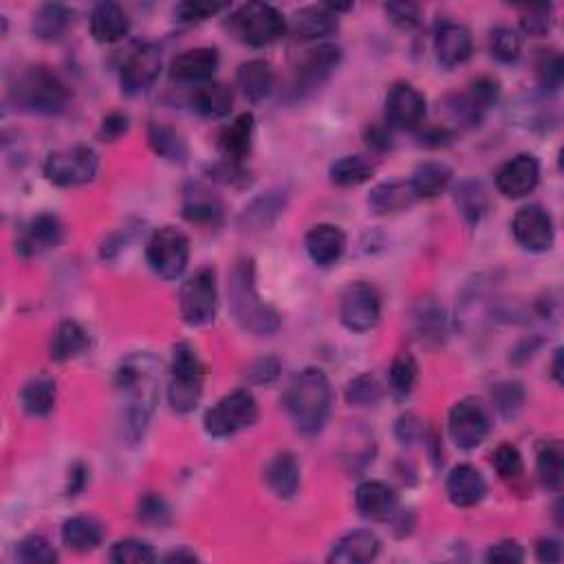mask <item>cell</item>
Listing matches in <instances>:
<instances>
[{
	"instance_id": "obj_10",
	"label": "cell",
	"mask_w": 564,
	"mask_h": 564,
	"mask_svg": "<svg viewBox=\"0 0 564 564\" xmlns=\"http://www.w3.org/2000/svg\"><path fill=\"white\" fill-rule=\"evenodd\" d=\"M146 258L150 269L166 280L179 278L188 267L190 241L175 227H161L146 245Z\"/></svg>"
},
{
	"instance_id": "obj_14",
	"label": "cell",
	"mask_w": 564,
	"mask_h": 564,
	"mask_svg": "<svg viewBox=\"0 0 564 564\" xmlns=\"http://www.w3.org/2000/svg\"><path fill=\"white\" fill-rule=\"evenodd\" d=\"M342 53L335 45H320L307 51L296 67L294 91L298 95L316 91L329 80V75L338 69Z\"/></svg>"
},
{
	"instance_id": "obj_39",
	"label": "cell",
	"mask_w": 564,
	"mask_h": 564,
	"mask_svg": "<svg viewBox=\"0 0 564 564\" xmlns=\"http://www.w3.org/2000/svg\"><path fill=\"white\" fill-rule=\"evenodd\" d=\"M329 175L335 186L355 188V186H362V183H366L375 175V166L366 157L349 155V157H342L335 161L329 170Z\"/></svg>"
},
{
	"instance_id": "obj_27",
	"label": "cell",
	"mask_w": 564,
	"mask_h": 564,
	"mask_svg": "<svg viewBox=\"0 0 564 564\" xmlns=\"http://www.w3.org/2000/svg\"><path fill=\"white\" fill-rule=\"evenodd\" d=\"M254 141V115L243 113L238 115L230 126H225L219 135V150L223 153L225 161L232 164H241L249 155Z\"/></svg>"
},
{
	"instance_id": "obj_16",
	"label": "cell",
	"mask_w": 564,
	"mask_h": 564,
	"mask_svg": "<svg viewBox=\"0 0 564 564\" xmlns=\"http://www.w3.org/2000/svg\"><path fill=\"white\" fill-rule=\"evenodd\" d=\"M540 181V164L534 155L509 159L496 172V190L507 199H523L536 190Z\"/></svg>"
},
{
	"instance_id": "obj_33",
	"label": "cell",
	"mask_w": 564,
	"mask_h": 564,
	"mask_svg": "<svg viewBox=\"0 0 564 564\" xmlns=\"http://www.w3.org/2000/svg\"><path fill=\"white\" fill-rule=\"evenodd\" d=\"M265 479L271 492L280 498H291L298 492L300 485V465L291 452H280L269 461L265 470Z\"/></svg>"
},
{
	"instance_id": "obj_47",
	"label": "cell",
	"mask_w": 564,
	"mask_h": 564,
	"mask_svg": "<svg viewBox=\"0 0 564 564\" xmlns=\"http://www.w3.org/2000/svg\"><path fill=\"white\" fill-rule=\"evenodd\" d=\"M457 203L465 219H468L470 223L479 221L487 208V197H485V190L481 183L465 181L463 186L457 190Z\"/></svg>"
},
{
	"instance_id": "obj_61",
	"label": "cell",
	"mask_w": 564,
	"mask_h": 564,
	"mask_svg": "<svg viewBox=\"0 0 564 564\" xmlns=\"http://www.w3.org/2000/svg\"><path fill=\"white\" fill-rule=\"evenodd\" d=\"M419 432H421V423H419L415 417H412V415H406V417L399 419V423H397V437H399L401 441L417 439Z\"/></svg>"
},
{
	"instance_id": "obj_40",
	"label": "cell",
	"mask_w": 564,
	"mask_h": 564,
	"mask_svg": "<svg viewBox=\"0 0 564 564\" xmlns=\"http://www.w3.org/2000/svg\"><path fill=\"white\" fill-rule=\"evenodd\" d=\"M536 468L538 476L545 487L553 492L562 490V479H564V459H562V446L560 441H545L538 448L536 457Z\"/></svg>"
},
{
	"instance_id": "obj_13",
	"label": "cell",
	"mask_w": 564,
	"mask_h": 564,
	"mask_svg": "<svg viewBox=\"0 0 564 564\" xmlns=\"http://www.w3.org/2000/svg\"><path fill=\"white\" fill-rule=\"evenodd\" d=\"M450 437L463 450L479 448L490 432V419H487L483 406L474 399H463L450 410Z\"/></svg>"
},
{
	"instance_id": "obj_59",
	"label": "cell",
	"mask_w": 564,
	"mask_h": 564,
	"mask_svg": "<svg viewBox=\"0 0 564 564\" xmlns=\"http://www.w3.org/2000/svg\"><path fill=\"white\" fill-rule=\"evenodd\" d=\"M126 130H128V117L122 115V113H113L102 122L100 135L104 139H117V137H122Z\"/></svg>"
},
{
	"instance_id": "obj_29",
	"label": "cell",
	"mask_w": 564,
	"mask_h": 564,
	"mask_svg": "<svg viewBox=\"0 0 564 564\" xmlns=\"http://www.w3.org/2000/svg\"><path fill=\"white\" fill-rule=\"evenodd\" d=\"M338 29V14L329 5L302 7L294 14V31L302 40L327 38Z\"/></svg>"
},
{
	"instance_id": "obj_57",
	"label": "cell",
	"mask_w": 564,
	"mask_h": 564,
	"mask_svg": "<svg viewBox=\"0 0 564 564\" xmlns=\"http://www.w3.org/2000/svg\"><path fill=\"white\" fill-rule=\"evenodd\" d=\"M278 371H280L278 360H274V357H265V360H258L249 366L247 377H249V382H254V384H267V382H274V379L278 377Z\"/></svg>"
},
{
	"instance_id": "obj_22",
	"label": "cell",
	"mask_w": 564,
	"mask_h": 564,
	"mask_svg": "<svg viewBox=\"0 0 564 564\" xmlns=\"http://www.w3.org/2000/svg\"><path fill=\"white\" fill-rule=\"evenodd\" d=\"M446 492H448L452 505L468 509L483 501L487 485H485L481 472L472 468V465H457V468H454L448 476Z\"/></svg>"
},
{
	"instance_id": "obj_55",
	"label": "cell",
	"mask_w": 564,
	"mask_h": 564,
	"mask_svg": "<svg viewBox=\"0 0 564 564\" xmlns=\"http://www.w3.org/2000/svg\"><path fill=\"white\" fill-rule=\"evenodd\" d=\"M386 16L401 29H412L419 25V7L410 3H388Z\"/></svg>"
},
{
	"instance_id": "obj_12",
	"label": "cell",
	"mask_w": 564,
	"mask_h": 564,
	"mask_svg": "<svg viewBox=\"0 0 564 564\" xmlns=\"http://www.w3.org/2000/svg\"><path fill=\"white\" fill-rule=\"evenodd\" d=\"M161 71V53L153 45H137L130 49L122 71H119V84L126 95L146 93L159 78Z\"/></svg>"
},
{
	"instance_id": "obj_30",
	"label": "cell",
	"mask_w": 564,
	"mask_h": 564,
	"mask_svg": "<svg viewBox=\"0 0 564 564\" xmlns=\"http://www.w3.org/2000/svg\"><path fill=\"white\" fill-rule=\"evenodd\" d=\"M104 527L91 516H75L62 525L64 547L75 553H89L102 545Z\"/></svg>"
},
{
	"instance_id": "obj_7",
	"label": "cell",
	"mask_w": 564,
	"mask_h": 564,
	"mask_svg": "<svg viewBox=\"0 0 564 564\" xmlns=\"http://www.w3.org/2000/svg\"><path fill=\"white\" fill-rule=\"evenodd\" d=\"M234 31L249 47H269L287 34V20L267 3H247L232 16Z\"/></svg>"
},
{
	"instance_id": "obj_5",
	"label": "cell",
	"mask_w": 564,
	"mask_h": 564,
	"mask_svg": "<svg viewBox=\"0 0 564 564\" xmlns=\"http://www.w3.org/2000/svg\"><path fill=\"white\" fill-rule=\"evenodd\" d=\"M203 377L205 368L197 351L188 342H181L172 351L170 364V382H168V399L170 406L179 415H188L199 406L203 395Z\"/></svg>"
},
{
	"instance_id": "obj_46",
	"label": "cell",
	"mask_w": 564,
	"mask_h": 564,
	"mask_svg": "<svg viewBox=\"0 0 564 564\" xmlns=\"http://www.w3.org/2000/svg\"><path fill=\"white\" fill-rule=\"evenodd\" d=\"M520 49H523V42H520L518 34L509 27H498L492 31L490 36V53L503 64H512L520 58Z\"/></svg>"
},
{
	"instance_id": "obj_51",
	"label": "cell",
	"mask_w": 564,
	"mask_h": 564,
	"mask_svg": "<svg viewBox=\"0 0 564 564\" xmlns=\"http://www.w3.org/2000/svg\"><path fill=\"white\" fill-rule=\"evenodd\" d=\"M492 397L496 401V408L501 410L505 417H512L520 410V406H523L525 393L518 384H501V386L494 388Z\"/></svg>"
},
{
	"instance_id": "obj_18",
	"label": "cell",
	"mask_w": 564,
	"mask_h": 564,
	"mask_svg": "<svg viewBox=\"0 0 564 564\" xmlns=\"http://www.w3.org/2000/svg\"><path fill=\"white\" fill-rule=\"evenodd\" d=\"M435 53L441 67L457 69L472 56V34L459 23H443L435 34Z\"/></svg>"
},
{
	"instance_id": "obj_53",
	"label": "cell",
	"mask_w": 564,
	"mask_h": 564,
	"mask_svg": "<svg viewBox=\"0 0 564 564\" xmlns=\"http://www.w3.org/2000/svg\"><path fill=\"white\" fill-rule=\"evenodd\" d=\"M227 9V5H219V3H181L177 7V18L181 23H203L212 16H216L219 12Z\"/></svg>"
},
{
	"instance_id": "obj_17",
	"label": "cell",
	"mask_w": 564,
	"mask_h": 564,
	"mask_svg": "<svg viewBox=\"0 0 564 564\" xmlns=\"http://www.w3.org/2000/svg\"><path fill=\"white\" fill-rule=\"evenodd\" d=\"M512 232L516 243L529 252H547L553 245V223L551 216L538 208V205H527L518 210L512 221Z\"/></svg>"
},
{
	"instance_id": "obj_23",
	"label": "cell",
	"mask_w": 564,
	"mask_h": 564,
	"mask_svg": "<svg viewBox=\"0 0 564 564\" xmlns=\"http://www.w3.org/2000/svg\"><path fill=\"white\" fill-rule=\"evenodd\" d=\"M62 236L64 227L58 216L38 214L36 219L27 225V230L23 232V238H20L18 243V249L25 256H36L47 252L51 247H58L62 243Z\"/></svg>"
},
{
	"instance_id": "obj_44",
	"label": "cell",
	"mask_w": 564,
	"mask_h": 564,
	"mask_svg": "<svg viewBox=\"0 0 564 564\" xmlns=\"http://www.w3.org/2000/svg\"><path fill=\"white\" fill-rule=\"evenodd\" d=\"M111 560L117 564H148L155 562V549L144 540L137 538H126L119 540L111 549Z\"/></svg>"
},
{
	"instance_id": "obj_4",
	"label": "cell",
	"mask_w": 564,
	"mask_h": 564,
	"mask_svg": "<svg viewBox=\"0 0 564 564\" xmlns=\"http://www.w3.org/2000/svg\"><path fill=\"white\" fill-rule=\"evenodd\" d=\"M14 102L27 113L38 115H58L69 104V89L56 73L38 67L20 75L12 89Z\"/></svg>"
},
{
	"instance_id": "obj_19",
	"label": "cell",
	"mask_w": 564,
	"mask_h": 564,
	"mask_svg": "<svg viewBox=\"0 0 564 564\" xmlns=\"http://www.w3.org/2000/svg\"><path fill=\"white\" fill-rule=\"evenodd\" d=\"M355 505L360 514L371 520H388L397 514L399 496L382 481H364L355 490Z\"/></svg>"
},
{
	"instance_id": "obj_20",
	"label": "cell",
	"mask_w": 564,
	"mask_h": 564,
	"mask_svg": "<svg viewBox=\"0 0 564 564\" xmlns=\"http://www.w3.org/2000/svg\"><path fill=\"white\" fill-rule=\"evenodd\" d=\"M216 69H219V51L208 47L186 51L170 62L172 80L183 84L208 82L212 80Z\"/></svg>"
},
{
	"instance_id": "obj_62",
	"label": "cell",
	"mask_w": 564,
	"mask_h": 564,
	"mask_svg": "<svg viewBox=\"0 0 564 564\" xmlns=\"http://www.w3.org/2000/svg\"><path fill=\"white\" fill-rule=\"evenodd\" d=\"M164 560H168V562H183V560L192 562V560H197V556H194V553H192V551H188L186 547H181L179 551H172V553H168V556H166Z\"/></svg>"
},
{
	"instance_id": "obj_3",
	"label": "cell",
	"mask_w": 564,
	"mask_h": 564,
	"mask_svg": "<svg viewBox=\"0 0 564 564\" xmlns=\"http://www.w3.org/2000/svg\"><path fill=\"white\" fill-rule=\"evenodd\" d=\"M230 307L236 322L249 333L265 338L280 327V316L274 307L260 300L256 289V271L252 258L236 260L230 274Z\"/></svg>"
},
{
	"instance_id": "obj_35",
	"label": "cell",
	"mask_w": 564,
	"mask_h": 564,
	"mask_svg": "<svg viewBox=\"0 0 564 564\" xmlns=\"http://www.w3.org/2000/svg\"><path fill=\"white\" fill-rule=\"evenodd\" d=\"M452 181V170L439 161H428L415 170L410 179V186L415 190L417 199H435L448 190Z\"/></svg>"
},
{
	"instance_id": "obj_50",
	"label": "cell",
	"mask_w": 564,
	"mask_h": 564,
	"mask_svg": "<svg viewBox=\"0 0 564 564\" xmlns=\"http://www.w3.org/2000/svg\"><path fill=\"white\" fill-rule=\"evenodd\" d=\"M18 560L23 562H56L58 553L53 549L47 538L42 536H29L18 547Z\"/></svg>"
},
{
	"instance_id": "obj_25",
	"label": "cell",
	"mask_w": 564,
	"mask_h": 564,
	"mask_svg": "<svg viewBox=\"0 0 564 564\" xmlns=\"http://www.w3.org/2000/svg\"><path fill=\"white\" fill-rule=\"evenodd\" d=\"M130 31V18L117 3H97L91 12V34L97 42L115 45Z\"/></svg>"
},
{
	"instance_id": "obj_34",
	"label": "cell",
	"mask_w": 564,
	"mask_h": 564,
	"mask_svg": "<svg viewBox=\"0 0 564 564\" xmlns=\"http://www.w3.org/2000/svg\"><path fill=\"white\" fill-rule=\"evenodd\" d=\"M89 333L82 329V324L67 320L62 322L51 338V360L53 362H69L73 357L82 355L89 349Z\"/></svg>"
},
{
	"instance_id": "obj_21",
	"label": "cell",
	"mask_w": 564,
	"mask_h": 564,
	"mask_svg": "<svg viewBox=\"0 0 564 564\" xmlns=\"http://www.w3.org/2000/svg\"><path fill=\"white\" fill-rule=\"evenodd\" d=\"M305 245H307V252L313 263H316L318 267H331L338 263L344 254L346 236L340 227L322 223V225L311 227Z\"/></svg>"
},
{
	"instance_id": "obj_1",
	"label": "cell",
	"mask_w": 564,
	"mask_h": 564,
	"mask_svg": "<svg viewBox=\"0 0 564 564\" xmlns=\"http://www.w3.org/2000/svg\"><path fill=\"white\" fill-rule=\"evenodd\" d=\"M115 388L122 406V428L130 443L144 437L159 399V362L150 353H133L119 364Z\"/></svg>"
},
{
	"instance_id": "obj_41",
	"label": "cell",
	"mask_w": 564,
	"mask_h": 564,
	"mask_svg": "<svg viewBox=\"0 0 564 564\" xmlns=\"http://www.w3.org/2000/svg\"><path fill=\"white\" fill-rule=\"evenodd\" d=\"M232 89L225 84H205L194 93L192 104L203 117L219 119L232 111Z\"/></svg>"
},
{
	"instance_id": "obj_36",
	"label": "cell",
	"mask_w": 564,
	"mask_h": 564,
	"mask_svg": "<svg viewBox=\"0 0 564 564\" xmlns=\"http://www.w3.org/2000/svg\"><path fill=\"white\" fill-rule=\"evenodd\" d=\"M23 408L31 417H47L56 406V382L47 375H38L25 384L20 393Z\"/></svg>"
},
{
	"instance_id": "obj_11",
	"label": "cell",
	"mask_w": 564,
	"mask_h": 564,
	"mask_svg": "<svg viewBox=\"0 0 564 564\" xmlns=\"http://www.w3.org/2000/svg\"><path fill=\"white\" fill-rule=\"evenodd\" d=\"M382 316V298L371 282H351L340 298V320L349 331H371Z\"/></svg>"
},
{
	"instance_id": "obj_42",
	"label": "cell",
	"mask_w": 564,
	"mask_h": 564,
	"mask_svg": "<svg viewBox=\"0 0 564 564\" xmlns=\"http://www.w3.org/2000/svg\"><path fill=\"white\" fill-rule=\"evenodd\" d=\"M417 377H419V366L415 355L408 351H399L388 371L390 390H393L397 397H408L417 384Z\"/></svg>"
},
{
	"instance_id": "obj_8",
	"label": "cell",
	"mask_w": 564,
	"mask_h": 564,
	"mask_svg": "<svg viewBox=\"0 0 564 564\" xmlns=\"http://www.w3.org/2000/svg\"><path fill=\"white\" fill-rule=\"evenodd\" d=\"M216 309H219L216 274L214 269L203 267L181 285L179 313L190 327H203L216 318Z\"/></svg>"
},
{
	"instance_id": "obj_56",
	"label": "cell",
	"mask_w": 564,
	"mask_h": 564,
	"mask_svg": "<svg viewBox=\"0 0 564 564\" xmlns=\"http://www.w3.org/2000/svg\"><path fill=\"white\" fill-rule=\"evenodd\" d=\"M525 551L514 540H503L487 551V562H523Z\"/></svg>"
},
{
	"instance_id": "obj_37",
	"label": "cell",
	"mask_w": 564,
	"mask_h": 564,
	"mask_svg": "<svg viewBox=\"0 0 564 564\" xmlns=\"http://www.w3.org/2000/svg\"><path fill=\"white\" fill-rule=\"evenodd\" d=\"M73 25V12L64 5H42L34 14V34L40 40H60Z\"/></svg>"
},
{
	"instance_id": "obj_63",
	"label": "cell",
	"mask_w": 564,
	"mask_h": 564,
	"mask_svg": "<svg viewBox=\"0 0 564 564\" xmlns=\"http://www.w3.org/2000/svg\"><path fill=\"white\" fill-rule=\"evenodd\" d=\"M560 357H562V351L558 349L556 351V357H553V364H551V375H553V379H556V382H562V371H560Z\"/></svg>"
},
{
	"instance_id": "obj_24",
	"label": "cell",
	"mask_w": 564,
	"mask_h": 564,
	"mask_svg": "<svg viewBox=\"0 0 564 564\" xmlns=\"http://www.w3.org/2000/svg\"><path fill=\"white\" fill-rule=\"evenodd\" d=\"M379 553V538L368 529L349 531L335 542L331 549L329 562L338 564H364L377 558Z\"/></svg>"
},
{
	"instance_id": "obj_38",
	"label": "cell",
	"mask_w": 564,
	"mask_h": 564,
	"mask_svg": "<svg viewBox=\"0 0 564 564\" xmlns=\"http://www.w3.org/2000/svg\"><path fill=\"white\" fill-rule=\"evenodd\" d=\"M148 141L150 148H153L159 157L172 161V164H183V161L188 159L186 141H183V137L172 126L150 124Z\"/></svg>"
},
{
	"instance_id": "obj_2",
	"label": "cell",
	"mask_w": 564,
	"mask_h": 564,
	"mask_svg": "<svg viewBox=\"0 0 564 564\" xmlns=\"http://www.w3.org/2000/svg\"><path fill=\"white\" fill-rule=\"evenodd\" d=\"M331 384L320 368H305L291 379L285 395V408L302 435H316L324 428L331 412Z\"/></svg>"
},
{
	"instance_id": "obj_45",
	"label": "cell",
	"mask_w": 564,
	"mask_h": 564,
	"mask_svg": "<svg viewBox=\"0 0 564 564\" xmlns=\"http://www.w3.org/2000/svg\"><path fill=\"white\" fill-rule=\"evenodd\" d=\"M564 78L562 58L558 51H542L536 60V80L540 89L558 91Z\"/></svg>"
},
{
	"instance_id": "obj_32",
	"label": "cell",
	"mask_w": 564,
	"mask_h": 564,
	"mask_svg": "<svg viewBox=\"0 0 564 564\" xmlns=\"http://www.w3.org/2000/svg\"><path fill=\"white\" fill-rule=\"evenodd\" d=\"M282 208H285V194L267 192L247 205L241 219H238V227L243 232H263L278 219Z\"/></svg>"
},
{
	"instance_id": "obj_52",
	"label": "cell",
	"mask_w": 564,
	"mask_h": 564,
	"mask_svg": "<svg viewBox=\"0 0 564 564\" xmlns=\"http://www.w3.org/2000/svg\"><path fill=\"white\" fill-rule=\"evenodd\" d=\"M553 25V9L551 7H534L527 9L520 18V27L529 36H545Z\"/></svg>"
},
{
	"instance_id": "obj_9",
	"label": "cell",
	"mask_w": 564,
	"mask_h": 564,
	"mask_svg": "<svg viewBox=\"0 0 564 564\" xmlns=\"http://www.w3.org/2000/svg\"><path fill=\"white\" fill-rule=\"evenodd\" d=\"M100 168L97 153L89 146H73L51 153L45 161V177L60 188H78L93 181Z\"/></svg>"
},
{
	"instance_id": "obj_60",
	"label": "cell",
	"mask_w": 564,
	"mask_h": 564,
	"mask_svg": "<svg viewBox=\"0 0 564 564\" xmlns=\"http://www.w3.org/2000/svg\"><path fill=\"white\" fill-rule=\"evenodd\" d=\"M536 558L540 562H560L562 560V547H560V542L558 540H553V538H542L538 545H536Z\"/></svg>"
},
{
	"instance_id": "obj_43",
	"label": "cell",
	"mask_w": 564,
	"mask_h": 564,
	"mask_svg": "<svg viewBox=\"0 0 564 564\" xmlns=\"http://www.w3.org/2000/svg\"><path fill=\"white\" fill-rule=\"evenodd\" d=\"M415 324L417 333L421 340L426 342H439L446 333V320H443V311L435 305V302H423L419 311L415 313Z\"/></svg>"
},
{
	"instance_id": "obj_15",
	"label": "cell",
	"mask_w": 564,
	"mask_h": 564,
	"mask_svg": "<svg viewBox=\"0 0 564 564\" xmlns=\"http://www.w3.org/2000/svg\"><path fill=\"white\" fill-rule=\"evenodd\" d=\"M426 117V97L412 84H395L386 95V119L399 130L417 128Z\"/></svg>"
},
{
	"instance_id": "obj_48",
	"label": "cell",
	"mask_w": 564,
	"mask_h": 564,
	"mask_svg": "<svg viewBox=\"0 0 564 564\" xmlns=\"http://www.w3.org/2000/svg\"><path fill=\"white\" fill-rule=\"evenodd\" d=\"M382 399V386L373 375H360L346 388V401L353 406H375Z\"/></svg>"
},
{
	"instance_id": "obj_26",
	"label": "cell",
	"mask_w": 564,
	"mask_h": 564,
	"mask_svg": "<svg viewBox=\"0 0 564 564\" xmlns=\"http://www.w3.org/2000/svg\"><path fill=\"white\" fill-rule=\"evenodd\" d=\"M183 216L197 225H219L223 219V203L203 183H192L183 197Z\"/></svg>"
},
{
	"instance_id": "obj_49",
	"label": "cell",
	"mask_w": 564,
	"mask_h": 564,
	"mask_svg": "<svg viewBox=\"0 0 564 564\" xmlns=\"http://www.w3.org/2000/svg\"><path fill=\"white\" fill-rule=\"evenodd\" d=\"M492 465L496 474L505 481H514L518 476H523V457H520L518 448L512 446V443H503V446L496 448Z\"/></svg>"
},
{
	"instance_id": "obj_31",
	"label": "cell",
	"mask_w": 564,
	"mask_h": 564,
	"mask_svg": "<svg viewBox=\"0 0 564 564\" xmlns=\"http://www.w3.org/2000/svg\"><path fill=\"white\" fill-rule=\"evenodd\" d=\"M236 86L249 102H260L274 89V69L265 60H249L236 71Z\"/></svg>"
},
{
	"instance_id": "obj_28",
	"label": "cell",
	"mask_w": 564,
	"mask_h": 564,
	"mask_svg": "<svg viewBox=\"0 0 564 564\" xmlns=\"http://www.w3.org/2000/svg\"><path fill=\"white\" fill-rule=\"evenodd\" d=\"M417 201V194L412 190L410 181H388L371 190L368 208L375 214H397L406 212Z\"/></svg>"
},
{
	"instance_id": "obj_6",
	"label": "cell",
	"mask_w": 564,
	"mask_h": 564,
	"mask_svg": "<svg viewBox=\"0 0 564 564\" xmlns=\"http://www.w3.org/2000/svg\"><path fill=\"white\" fill-rule=\"evenodd\" d=\"M258 419V404L252 393L247 390H234L205 412L203 426L210 437L223 439L232 437L249 426H254Z\"/></svg>"
},
{
	"instance_id": "obj_58",
	"label": "cell",
	"mask_w": 564,
	"mask_h": 564,
	"mask_svg": "<svg viewBox=\"0 0 564 564\" xmlns=\"http://www.w3.org/2000/svg\"><path fill=\"white\" fill-rule=\"evenodd\" d=\"M366 144H368V148L377 150V153H386V150L393 148V137H390L388 126H382V124L368 126Z\"/></svg>"
},
{
	"instance_id": "obj_54",
	"label": "cell",
	"mask_w": 564,
	"mask_h": 564,
	"mask_svg": "<svg viewBox=\"0 0 564 564\" xmlns=\"http://www.w3.org/2000/svg\"><path fill=\"white\" fill-rule=\"evenodd\" d=\"M139 518L148 525H164L168 520V507L159 496H144L139 503Z\"/></svg>"
}]
</instances>
